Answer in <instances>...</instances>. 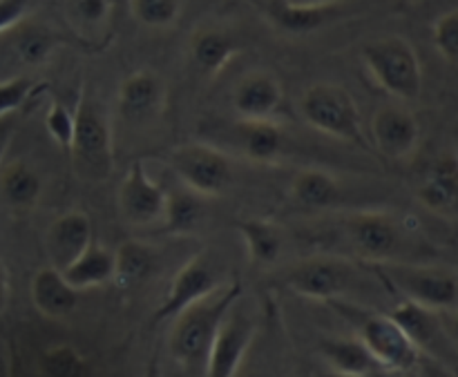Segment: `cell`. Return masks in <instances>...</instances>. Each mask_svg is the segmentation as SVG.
<instances>
[{"mask_svg":"<svg viewBox=\"0 0 458 377\" xmlns=\"http://www.w3.org/2000/svg\"><path fill=\"white\" fill-rule=\"evenodd\" d=\"M13 369V356H12V348L4 339H0V377H7L12 375Z\"/></svg>","mask_w":458,"mask_h":377,"instance_id":"obj_40","label":"cell"},{"mask_svg":"<svg viewBox=\"0 0 458 377\" xmlns=\"http://www.w3.org/2000/svg\"><path fill=\"white\" fill-rule=\"evenodd\" d=\"M201 222H204V197L188 190V188L168 192L165 213L161 219L165 230L173 232V235H188V232L197 230Z\"/></svg>","mask_w":458,"mask_h":377,"instance_id":"obj_29","label":"cell"},{"mask_svg":"<svg viewBox=\"0 0 458 377\" xmlns=\"http://www.w3.org/2000/svg\"><path fill=\"white\" fill-rule=\"evenodd\" d=\"M365 70L383 92L403 103L419 101L423 94V67L414 45L403 36H383L362 45Z\"/></svg>","mask_w":458,"mask_h":377,"instance_id":"obj_4","label":"cell"},{"mask_svg":"<svg viewBox=\"0 0 458 377\" xmlns=\"http://www.w3.org/2000/svg\"><path fill=\"white\" fill-rule=\"evenodd\" d=\"M237 304L226 313L217 335H215L213 348H210L208 356V366H206V375H237L240 373L242 364H244L246 356H249L250 347H253L255 335H258V326H255V322L250 320L244 311H240Z\"/></svg>","mask_w":458,"mask_h":377,"instance_id":"obj_12","label":"cell"},{"mask_svg":"<svg viewBox=\"0 0 458 377\" xmlns=\"http://www.w3.org/2000/svg\"><path fill=\"white\" fill-rule=\"evenodd\" d=\"M182 0H128L134 21L148 29H170L182 16Z\"/></svg>","mask_w":458,"mask_h":377,"instance_id":"obj_32","label":"cell"},{"mask_svg":"<svg viewBox=\"0 0 458 377\" xmlns=\"http://www.w3.org/2000/svg\"><path fill=\"white\" fill-rule=\"evenodd\" d=\"M165 163L183 188L197 192L204 199L222 197L235 177L231 156L206 141H188L170 147Z\"/></svg>","mask_w":458,"mask_h":377,"instance_id":"obj_6","label":"cell"},{"mask_svg":"<svg viewBox=\"0 0 458 377\" xmlns=\"http://www.w3.org/2000/svg\"><path fill=\"white\" fill-rule=\"evenodd\" d=\"M282 103H284L282 80L267 70L249 71L233 89V110L244 121L276 119Z\"/></svg>","mask_w":458,"mask_h":377,"instance_id":"obj_15","label":"cell"},{"mask_svg":"<svg viewBox=\"0 0 458 377\" xmlns=\"http://www.w3.org/2000/svg\"><path fill=\"white\" fill-rule=\"evenodd\" d=\"M74 116V134L67 147L72 172L85 183L107 181L114 172V134L106 107L83 89Z\"/></svg>","mask_w":458,"mask_h":377,"instance_id":"obj_2","label":"cell"},{"mask_svg":"<svg viewBox=\"0 0 458 377\" xmlns=\"http://www.w3.org/2000/svg\"><path fill=\"white\" fill-rule=\"evenodd\" d=\"M224 284L226 281H224L219 268L215 266L213 257H208L206 253L195 255L173 277L159 308L155 311V322L173 320L179 313L186 311L191 304L208 297L210 293H215Z\"/></svg>","mask_w":458,"mask_h":377,"instance_id":"obj_10","label":"cell"},{"mask_svg":"<svg viewBox=\"0 0 458 377\" xmlns=\"http://www.w3.org/2000/svg\"><path fill=\"white\" fill-rule=\"evenodd\" d=\"M13 52L25 65H40L54 54L58 45L56 31L45 25H25V21L13 27Z\"/></svg>","mask_w":458,"mask_h":377,"instance_id":"obj_31","label":"cell"},{"mask_svg":"<svg viewBox=\"0 0 458 377\" xmlns=\"http://www.w3.org/2000/svg\"><path fill=\"white\" fill-rule=\"evenodd\" d=\"M392 317L405 331L407 338L420 348V353L428 351L434 356L443 342H450V335H447L443 320H438V313L419 306L410 299H403L392 311Z\"/></svg>","mask_w":458,"mask_h":377,"instance_id":"obj_21","label":"cell"},{"mask_svg":"<svg viewBox=\"0 0 458 377\" xmlns=\"http://www.w3.org/2000/svg\"><path fill=\"white\" fill-rule=\"evenodd\" d=\"M88 364L81 351L72 344H54L45 348L38 357V373L49 377H76L83 375Z\"/></svg>","mask_w":458,"mask_h":377,"instance_id":"obj_33","label":"cell"},{"mask_svg":"<svg viewBox=\"0 0 458 377\" xmlns=\"http://www.w3.org/2000/svg\"><path fill=\"white\" fill-rule=\"evenodd\" d=\"M31 304L36 311L47 320H63V317L72 315L79 306V295L70 281L65 280L63 271L54 266H45L31 277L30 284Z\"/></svg>","mask_w":458,"mask_h":377,"instance_id":"obj_19","label":"cell"},{"mask_svg":"<svg viewBox=\"0 0 458 377\" xmlns=\"http://www.w3.org/2000/svg\"><path fill=\"white\" fill-rule=\"evenodd\" d=\"M371 138L376 150L392 161L414 156L420 143L419 119L407 107L385 105L371 119Z\"/></svg>","mask_w":458,"mask_h":377,"instance_id":"obj_13","label":"cell"},{"mask_svg":"<svg viewBox=\"0 0 458 377\" xmlns=\"http://www.w3.org/2000/svg\"><path fill=\"white\" fill-rule=\"evenodd\" d=\"M74 121V110H70V107L61 101H54L52 105H49L47 114H45V128H47V134L63 152H67V147H70L72 143Z\"/></svg>","mask_w":458,"mask_h":377,"instance_id":"obj_35","label":"cell"},{"mask_svg":"<svg viewBox=\"0 0 458 377\" xmlns=\"http://www.w3.org/2000/svg\"><path fill=\"white\" fill-rule=\"evenodd\" d=\"M168 192L148 174L143 161H134L119 186V214L128 226L150 228L161 223Z\"/></svg>","mask_w":458,"mask_h":377,"instance_id":"obj_11","label":"cell"},{"mask_svg":"<svg viewBox=\"0 0 458 377\" xmlns=\"http://www.w3.org/2000/svg\"><path fill=\"white\" fill-rule=\"evenodd\" d=\"M31 0H0V36L12 34L13 27L27 18Z\"/></svg>","mask_w":458,"mask_h":377,"instance_id":"obj_37","label":"cell"},{"mask_svg":"<svg viewBox=\"0 0 458 377\" xmlns=\"http://www.w3.org/2000/svg\"><path fill=\"white\" fill-rule=\"evenodd\" d=\"M298 110L309 128L343 143L367 147L358 103L343 85L329 80L313 83L300 98Z\"/></svg>","mask_w":458,"mask_h":377,"instance_id":"obj_5","label":"cell"},{"mask_svg":"<svg viewBox=\"0 0 458 377\" xmlns=\"http://www.w3.org/2000/svg\"><path fill=\"white\" fill-rule=\"evenodd\" d=\"M18 112H12V114L0 116V165H3V159L7 156L9 146H12L13 137L18 132Z\"/></svg>","mask_w":458,"mask_h":377,"instance_id":"obj_38","label":"cell"},{"mask_svg":"<svg viewBox=\"0 0 458 377\" xmlns=\"http://www.w3.org/2000/svg\"><path fill=\"white\" fill-rule=\"evenodd\" d=\"M9 302H12V277H9L4 262L0 259V315L7 311Z\"/></svg>","mask_w":458,"mask_h":377,"instance_id":"obj_39","label":"cell"},{"mask_svg":"<svg viewBox=\"0 0 458 377\" xmlns=\"http://www.w3.org/2000/svg\"><path fill=\"white\" fill-rule=\"evenodd\" d=\"M157 253L143 241H123L114 250V284L119 289L141 286L155 272Z\"/></svg>","mask_w":458,"mask_h":377,"instance_id":"obj_28","label":"cell"},{"mask_svg":"<svg viewBox=\"0 0 458 377\" xmlns=\"http://www.w3.org/2000/svg\"><path fill=\"white\" fill-rule=\"evenodd\" d=\"M445 331H447V335H450L452 347L458 351V306L454 308V311H450V322L445 324Z\"/></svg>","mask_w":458,"mask_h":377,"instance_id":"obj_41","label":"cell"},{"mask_svg":"<svg viewBox=\"0 0 458 377\" xmlns=\"http://www.w3.org/2000/svg\"><path fill=\"white\" fill-rule=\"evenodd\" d=\"M121 4H125V7H128V0H112V9H114V16H116V12H119Z\"/></svg>","mask_w":458,"mask_h":377,"instance_id":"obj_43","label":"cell"},{"mask_svg":"<svg viewBox=\"0 0 458 377\" xmlns=\"http://www.w3.org/2000/svg\"><path fill=\"white\" fill-rule=\"evenodd\" d=\"M237 141H240L242 155L253 163L273 165L284 155L286 138L276 119L244 121L237 123Z\"/></svg>","mask_w":458,"mask_h":377,"instance_id":"obj_23","label":"cell"},{"mask_svg":"<svg viewBox=\"0 0 458 377\" xmlns=\"http://www.w3.org/2000/svg\"><path fill=\"white\" fill-rule=\"evenodd\" d=\"M432 40L443 61L458 65V9L445 12L437 18L432 29Z\"/></svg>","mask_w":458,"mask_h":377,"instance_id":"obj_34","label":"cell"},{"mask_svg":"<svg viewBox=\"0 0 458 377\" xmlns=\"http://www.w3.org/2000/svg\"><path fill=\"white\" fill-rule=\"evenodd\" d=\"M291 197L300 205L311 210L334 208L343 197L338 179L322 168L300 170L291 181Z\"/></svg>","mask_w":458,"mask_h":377,"instance_id":"obj_27","label":"cell"},{"mask_svg":"<svg viewBox=\"0 0 458 377\" xmlns=\"http://www.w3.org/2000/svg\"><path fill=\"white\" fill-rule=\"evenodd\" d=\"M322 360L329 364L335 375L343 377H369L385 373L383 366L376 362L369 348L360 342V338H331L320 344Z\"/></svg>","mask_w":458,"mask_h":377,"instance_id":"obj_22","label":"cell"},{"mask_svg":"<svg viewBox=\"0 0 458 377\" xmlns=\"http://www.w3.org/2000/svg\"><path fill=\"white\" fill-rule=\"evenodd\" d=\"M119 112L128 123L143 125L159 119L168 103V85L150 70H137L119 85Z\"/></svg>","mask_w":458,"mask_h":377,"instance_id":"obj_14","label":"cell"},{"mask_svg":"<svg viewBox=\"0 0 458 377\" xmlns=\"http://www.w3.org/2000/svg\"><path fill=\"white\" fill-rule=\"evenodd\" d=\"M329 306L353 326L360 342L369 348L380 366L392 373H411L420 364V348L407 338L405 331L396 324L392 315L369 311L343 297L331 299Z\"/></svg>","mask_w":458,"mask_h":377,"instance_id":"obj_3","label":"cell"},{"mask_svg":"<svg viewBox=\"0 0 458 377\" xmlns=\"http://www.w3.org/2000/svg\"><path fill=\"white\" fill-rule=\"evenodd\" d=\"M36 80L30 76H13V79L0 80V116L18 112L34 94Z\"/></svg>","mask_w":458,"mask_h":377,"instance_id":"obj_36","label":"cell"},{"mask_svg":"<svg viewBox=\"0 0 458 377\" xmlns=\"http://www.w3.org/2000/svg\"><path fill=\"white\" fill-rule=\"evenodd\" d=\"M89 244H92V219L83 210H67L58 214L47 226V235H45L49 266L63 271Z\"/></svg>","mask_w":458,"mask_h":377,"instance_id":"obj_17","label":"cell"},{"mask_svg":"<svg viewBox=\"0 0 458 377\" xmlns=\"http://www.w3.org/2000/svg\"><path fill=\"white\" fill-rule=\"evenodd\" d=\"M0 197L18 213H30L43 197V179L25 161H12L0 172Z\"/></svg>","mask_w":458,"mask_h":377,"instance_id":"obj_25","label":"cell"},{"mask_svg":"<svg viewBox=\"0 0 458 377\" xmlns=\"http://www.w3.org/2000/svg\"><path fill=\"white\" fill-rule=\"evenodd\" d=\"M63 275L81 293L101 289L114 280V250L92 241L74 262L63 268Z\"/></svg>","mask_w":458,"mask_h":377,"instance_id":"obj_24","label":"cell"},{"mask_svg":"<svg viewBox=\"0 0 458 377\" xmlns=\"http://www.w3.org/2000/svg\"><path fill=\"white\" fill-rule=\"evenodd\" d=\"M72 29L83 38H97L114 18L112 0H63Z\"/></svg>","mask_w":458,"mask_h":377,"instance_id":"obj_30","label":"cell"},{"mask_svg":"<svg viewBox=\"0 0 458 377\" xmlns=\"http://www.w3.org/2000/svg\"><path fill=\"white\" fill-rule=\"evenodd\" d=\"M240 281H226L215 293H210L208 297L191 304L186 311L173 317L170 353H173L174 362L188 375H206V366H208V356L210 348H213L215 335H217L226 313L240 302Z\"/></svg>","mask_w":458,"mask_h":377,"instance_id":"obj_1","label":"cell"},{"mask_svg":"<svg viewBox=\"0 0 458 377\" xmlns=\"http://www.w3.org/2000/svg\"><path fill=\"white\" fill-rule=\"evenodd\" d=\"M344 235L353 253L376 266L403 262L410 253L407 228L401 219L383 210H367L349 217L344 222Z\"/></svg>","mask_w":458,"mask_h":377,"instance_id":"obj_7","label":"cell"},{"mask_svg":"<svg viewBox=\"0 0 458 377\" xmlns=\"http://www.w3.org/2000/svg\"><path fill=\"white\" fill-rule=\"evenodd\" d=\"M286 286L300 297L329 304L344 297L358 280L356 264L334 255H311L286 271Z\"/></svg>","mask_w":458,"mask_h":377,"instance_id":"obj_9","label":"cell"},{"mask_svg":"<svg viewBox=\"0 0 458 377\" xmlns=\"http://www.w3.org/2000/svg\"><path fill=\"white\" fill-rule=\"evenodd\" d=\"M385 280L403 295V299L437 313H450L458 306V275L438 266L392 262L380 264Z\"/></svg>","mask_w":458,"mask_h":377,"instance_id":"obj_8","label":"cell"},{"mask_svg":"<svg viewBox=\"0 0 458 377\" xmlns=\"http://www.w3.org/2000/svg\"><path fill=\"white\" fill-rule=\"evenodd\" d=\"M416 199L441 217L458 219V156L441 155L425 168Z\"/></svg>","mask_w":458,"mask_h":377,"instance_id":"obj_16","label":"cell"},{"mask_svg":"<svg viewBox=\"0 0 458 377\" xmlns=\"http://www.w3.org/2000/svg\"><path fill=\"white\" fill-rule=\"evenodd\" d=\"M293 3H302V4H316V7H325V4H338L340 0H293Z\"/></svg>","mask_w":458,"mask_h":377,"instance_id":"obj_42","label":"cell"},{"mask_svg":"<svg viewBox=\"0 0 458 377\" xmlns=\"http://www.w3.org/2000/svg\"><path fill=\"white\" fill-rule=\"evenodd\" d=\"M244 248L249 253V262L253 266H273L282 257L284 250V232L277 223L268 219H242L237 223Z\"/></svg>","mask_w":458,"mask_h":377,"instance_id":"obj_26","label":"cell"},{"mask_svg":"<svg viewBox=\"0 0 458 377\" xmlns=\"http://www.w3.org/2000/svg\"><path fill=\"white\" fill-rule=\"evenodd\" d=\"M338 13L340 3L316 7V4H302L293 0H267V18L276 29L289 36L313 34L335 21Z\"/></svg>","mask_w":458,"mask_h":377,"instance_id":"obj_20","label":"cell"},{"mask_svg":"<svg viewBox=\"0 0 458 377\" xmlns=\"http://www.w3.org/2000/svg\"><path fill=\"white\" fill-rule=\"evenodd\" d=\"M240 54V43L231 31L222 27H199L192 31L191 43H188V56L192 67L206 79H215L222 74L233 58Z\"/></svg>","mask_w":458,"mask_h":377,"instance_id":"obj_18","label":"cell"}]
</instances>
